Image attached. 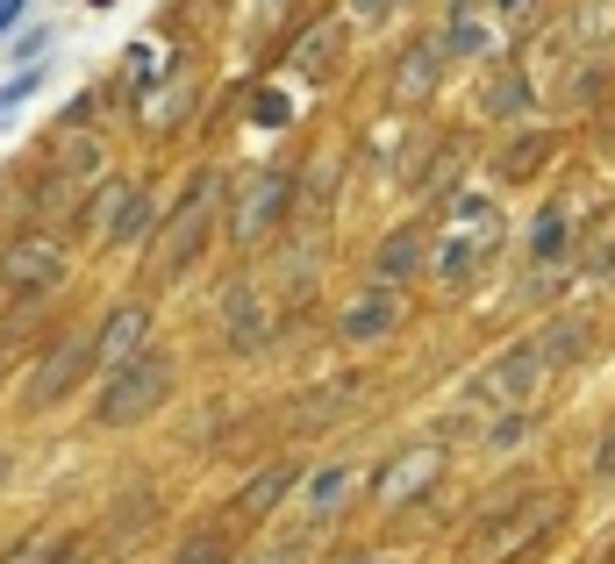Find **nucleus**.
I'll return each instance as SVG.
<instances>
[{
	"label": "nucleus",
	"instance_id": "obj_1",
	"mask_svg": "<svg viewBox=\"0 0 615 564\" xmlns=\"http://www.w3.org/2000/svg\"><path fill=\"white\" fill-rule=\"evenodd\" d=\"M165 393H172V358L144 343L129 364H115V372L100 379L94 422H100V429H137L144 415H158V407H165Z\"/></svg>",
	"mask_w": 615,
	"mask_h": 564
},
{
	"label": "nucleus",
	"instance_id": "obj_2",
	"mask_svg": "<svg viewBox=\"0 0 615 564\" xmlns=\"http://www.w3.org/2000/svg\"><path fill=\"white\" fill-rule=\"evenodd\" d=\"M559 522H565V493H522L508 514H494V522L473 529V543H465V564H508V557L537 551V543H544Z\"/></svg>",
	"mask_w": 615,
	"mask_h": 564
},
{
	"label": "nucleus",
	"instance_id": "obj_3",
	"mask_svg": "<svg viewBox=\"0 0 615 564\" xmlns=\"http://www.w3.org/2000/svg\"><path fill=\"white\" fill-rule=\"evenodd\" d=\"M215 207H222V179L201 172L187 187V201L172 207V222H165V251H158V272H187L193 251L208 243V228H215Z\"/></svg>",
	"mask_w": 615,
	"mask_h": 564
},
{
	"label": "nucleus",
	"instance_id": "obj_4",
	"mask_svg": "<svg viewBox=\"0 0 615 564\" xmlns=\"http://www.w3.org/2000/svg\"><path fill=\"white\" fill-rule=\"evenodd\" d=\"M86 364H94V337H57L51 350H43V364L29 372V386H22V407H29V415L57 407V401H65V393L86 379Z\"/></svg>",
	"mask_w": 615,
	"mask_h": 564
},
{
	"label": "nucleus",
	"instance_id": "obj_5",
	"mask_svg": "<svg viewBox=\"0 0 615 564\" xmlns=\"http://www.w3.org/2000/svg\"><path fill=\"white\" fill-rule=\"evenodd\" d=\"M0 279L14 286V294H51L57 279H65V243H51V236H8L0 243Z\"/></svg>",
	"mask_w": 615,
	"mask_h": 564
},
{
	"label": "nucleus",
	"instance_id": "obj_6",
	"mask_svg": "<svg viewBox=\"0 0 615 564\" xmlns=\"http://www.w3.org/2000/svg\"><path fill=\"white\" fill-rule=\"evenodd\" d=\"M437 479H444V450L415 444V450H401L394 465H386L380 479H372V493H380V508H409V500H423Z\"/></svg>",
	"mask_w": 615,
	"mask_h": 564
},
{
	"label": "nucleus",
	"instance_id": "obj_7",
	"mask_svg": "<svg viewBox=\"0 0 615 564\" xmlns=\"http://www.w3.org/2000/svg\"><path fill=\"white\" fill-rule=\"evenodd\" d=\"M287 201H294V179L287 172H251L244 179V201H236V243H258L265 228H273L279 215H287Z\"/></svg>",
	"mask_w": 615,
	"mask_h": 564
},
{
	"label": "nucleus",
	"instance_id": "obj_8",
	"mask_svg": "<svg viewBox=\"0 0 615 564\" xmlns=\"http://www.w3.org/2000/svg\"><path fill=\"white\" fill-rule=\"evenodd\" d=\"M144 343H151V308H144V300H123V308L94 329V364H100V372H115V364H129Z\"/></svg>",
	"mask_w": 615,
	"mask_h": 564
},
{
	"label": "nucleus",
	"instance_id": "obj_9",
	"mask_svg": "<svg viewBox=\"0 0 615 564\" xmlns=\"http://www.w3.org/2000/svg\"><path fill=\"white\" fill-rule=\"evenodd\" d=\"M437 79H444V43L430 36V43H415V51H401V65L386 72V100H394V108H423V100L437 94Z\"/></svg>",
	"mask_w": 615,
	"mask_h": 564
},
{
	"label": "nucleus",
	"instance_id": "obj_10",
	"mask_svg": "<svg viewBox=\"0 0 615 564\" xmlns=\"http://www.w3.org/2000/svg\"><path fill=\"white\" fill-rule=\"evenodd\" d=\"M537 372H544V358H537V343H516V350H501V358L479 372V401H508V407H522V393L537 386Z\"/></svg>",
	"mask_w": 615,
	"mask_h": 564
},
{
	"label": "nucleus",
	"instance_id": "obj_11",
	"mask_svg": "<svg viewBox=\"0 0 615 564\" xmlns=\"http://www.w3.org/2000/svg\"><path fill=\"white\" fill-rule=\"evenodd\" d=\"M294 479H301V465L294 457H273V465H258L244 479V493H236V522H265V514L279 508V500L294 493Z\"/></svg>",
	"mask_w": 615,
	"mask_h": 564
},
{
	"label": "nucleus",
	"instance_id": "obj_12",
	"mask_svg": "<svg viewBox=\"0 0 615 564\" xmlns=\"http://www.w3.org/2000/svg\"><path fill=\"white\" fill-rule=\"evenodd\" d=\"M394 322H401V300L386 294V286H372V294H358L351 308L337 315V337L343 343H380V337H394Z\"/></svg>",
	"mask_w": 615,
	"mask_h": 564
},
{
	"label": "nucleus",
	"instance_id": "obj_13",
	"mask_svg": "<svg viewBox=\"0 0 615 564\" xmlns=\"http://www.w3.org/2000/svg\"><path fill=\"white\" fill-rule=\"evenodd\" d=\"M343 65V22H337V14H329V22H315L308 29V36L301 43H294V57H287V72H301V79L308 86H322L329 79V72H337Z\"/></svg>",
	"mask_w": 615,
	"mask_h": 564
},
{
	"label": "nucleus",
	"instance_id": "obj_14",
	"mask_svg": "<svg viewBox=\"0 0 615 564\" xmlns=\"http://www.w3.org/2000/svg\"><path fill=\"white\" fill-rule=\"evenodd\" d=\"M415 265H423V236H415V228H394V236H380V251H372V279H415Z\"/></svg>",
	"mask_w": 615,
	"mask_h": 564
},
{
	"label": "nucleus",
	"instance_id": "obj_15",
	"mask_svg": "<svg viewBox=\"0 0 615 564\" xmlns=\"http://www.w3.org/2000/svg\"><path fill=\"white\" fill-rule=\"evenodd\" d=\"M551 143H559V136H551V129H522L516 143H508L501 158H494V172H501V187H522V179H530L537 164L551 158Z\"/></svg>",
	"mask_w": 615,
	"mask_h": 564
},
{
	"label": "nucleus",
	"instance_id": "obj_16",
	"mask_svg": "<svg viewBox=\"0 0 615 564\" xmlns=\"http://www.w3.org/2000/svg\"><path fill=\"white\" fill-rule=\"evenodd\" d=\"M573 243H580V222L565 215V207H544L530 228V257L537 265H559V257H573Z\"/></svg>",
	"mask_w": 615,
	"mask_h": 564
},
{
	"label": "nucleus",
	"instance_id": "obj_17",
	"mask_svg": "<svg viewBox=\"0 0 615 564\" xmlns=\"http://www.w3.org/2000/svg\"><path fill=\"white\" fill-rule=\"evenodd\" d=\"M222 315H230V343H236V350H258V343H265V308H258V294H251V286H236V294L222 300Z\"/></svg>",
	"mask_w": 615,
	"mask_h": 564
},
{
	"label": "nucleus",
	"instance_id": "obj_18",
	"mask_svg": "<svg viewBox=\"0 0 615 564\" xmlns=\"http://www.w3.org/2000/svg\"><path fill=\"white\" fill-rule=\"evenodd\" d=\"M587 337H594V329L580 322V315H573V322H551L544 337H537V358H544V372H551V364H573L580 350H587Z\"/></svg>",
	"mask_w": 615,
	"mask_h": 564
},
{
	"label": "nucleus",
	"instance_id": "obj_19",
	"mask_svg": "<svg viewBox=\"0 0 615 564\" xmlns=\"http://www.w3.org/2000/svg\"><path fill=\"white\" fill-rule=\"evenodd\" d=\"M358 393H365V386H351V379H343V386H322V393H308V401H301V429H322V422H343V407H358Z\"/></svg>",
	"mask_w": 615,
	"mask_h": 564
},
{
	"label": "nucleus",
	"instance_id": "obj_20",
	"mask_svg": "<svg viewBox=\"0 0 615 564\" xmlns=\"http://www.w3.org/2000/svg\"><path fill=\"white\" fill-rule=\"evenodd\" d=\"M144 228H151V193L129 187V193H123V207H115V222H108V243H137Z\"/></svg>",
	"mask_w": 615,
	"mask_h": 564
},
{
	"label": "nucleus",
	"instance_id": "obj_21",
	"mask_svg": "<svg viewBox=\"0 0 615 564\" xmlns=\"http://www.w3.org/2000/svg\"><path fill=\"white\" fill-rule=\"evenodd\" d=\"M573 251H580V265H587V272H615V207H608V215L573 243Z\"/></svg>",
	"mask_w": 615,
	"mask_h": 564
},
{
	"label": "nucleus",
	"instance_id": "obj_22",
	"mask_svg": "<svg viewBox=\"0 0 615 564\" xmlns=\"http://www.w3.org/2000/svg\"><path fill=\"white\" fill-rule=\"evenodd\" d=\"M479 257H487V243H479V236H458V228L437 243V272H444V279H465Z\"/></svg>",
	"mask_w": 615,
	"mask_h": 564
},
{
	"label": "nucleus",
	"instance_id": "obj_23",
	"mask_svg": "<svg viewBox=\"0 0 615 564\" xmlns=\"http://www.w3.org/2000/svg\"><path fill=\"white\" fill-rule=\"evenodd\" d=\"M458 172H465V150H437V164H430L423 179H415V193H430V201H444V193H458Z\"/></svg>",
	"mask_w": 615,
	"mask_h": 564
},
{
	"label": "nucleus",
	"instance_id": "obj_24",
	"mask_svg": "<svg viewBox=\"0 0 615 564\" xmlns=\"http://www.w3.org/2000/svg\"><path fill=\"white\" fill-rule=\"evenodd\" d=\"M437 43H444V57H479V51H487V29L473 22V8H458V14H452V29H444Z\"/></svg>",
	"mask_w": 615,
	"mask_h": 564
},
{
	"label": "nucleus",
	"instance_id": "obj_25",
	"mask_svg": "<svg viewBox=\"0 0 615 564\" xmlns=\"http://www.w3.org/2000/svg\"><path fill=\"white\" fill-rule=\"evenodd\" d=\"M172 564H230V536H222V529H201V536H187L172 551Z\"/></svg>",
	"mask_w": 615,
	"mask_h": 564
},
{
	"label": "nucleus",
	"instance_id": "obj_26",
	"mask_svg": "<svg viewBox=\"0 0 615 564\" xmlns=\"http://www.w3.org/2000/svg\"><path fill=\"white\" fill-rule=\"evenodd\" d=\"M36 94H43V65H14V79L0 86V121L22 108V100H36Z\"/></svg>",
	"mask_w": 615,
	"mask_h": 564
},
{
	"label": "nucleus",
	"instance_id": "obj_27",
	"mask_svg": "<svg viewBox=\"0 0 615 564\" xmlns=\"http://www.w3.org/2000/svg\"><path fill=\"white\" fill-rule=\"evenodd\" d=\"M343 493H351V465H322L315 471V508H337Z\"/></svg>",
	"mask_w": 615,
	"mask_h": 564
},
{
	"label": "nucleus",
	"instance_id": "obj_28",
	"mask_svg": "<svg viewBox=\"0 0 615 564\" xmlns=\"http://www.w3.org/2000/svg\"><path fill=\"white\" fill-rule=\"evenodd\" d=\"M251 121H258V129H287V121H294V100H287V94H258V100H251Z\"/></svg>",
	"mask_w": 615,
	"mask_h": 564
},
{
	"label": "nucleus",
	"instance_id": "obj_29",
	"mask_svg": "<svg viewBox=\"0 0 615 564\" xmlns=\"http://www.w3.org/2000/svg\"><path fill=\"white\" fill-rule=\"evenodd\" d=\"M522 100H530V94H522V79H494L487 86V115H522Z\"/></svg>",
	"mask_w": 615,
	"mask_h": 564
},
{
	"label": "nucleus",
	"instance_id": "obj_30",
	"mask_svg": "<svg viewBox=\"0 0 615 564\" xmlns=\"http://www.w3.org/2000/svg\"><path fill=\"white\" fill-rule=\"evenodd\" d=\"M123 193H129V179H108V187H100V201H94V215H86V222H94V228H100V236H108V222H115V207H123Z\"/></svg>",
	"mask_w": 615,
	"mask_h": 564
},
{
	"label": "nucleus",
	"instance_id": "obj_31",
	"mask_svg": "<svg viewBox=\"0 0 615 564\" xmlns=\"http://www.w3.org/2000/svg\"><path fill=\"white\" fill-rule=\"evenodd\" d=\"M57 551H65V536H36V543H29V551H14L8 564H51Z\"/></svg>",
	"mask_w": 615,
	"mask_h": 564
},
{
	"label": "nucleus",
	"instance_id": "obj_32",
	"mask_svg": "<svg viewBox=\"0 0 615 564\" xmlns=\"http://www.w3.org/2000/svg\"><path fill=\"white\" fill-rule=\"evenodd\" d=\"M522 429H530V422H522L516 407H508V422H494V429H487V444H522Z\"/></svg>",
	"mask_w": 615,
	"mask_h": 564
},
{
	"label": "nucleus",
	"instance_id": "obj_33",
	"mask_svg": "<svg viewBox=\"0 0 615 564\" xmlns=\"http://www.w3.org/2000/svg\"><path fill=\"white\" fill-rule=\"evenodd\" d=\"M43 43H51V29H43V22H36V29H29V36H22V43H14V57H22V65H36V57H43Z\"/></svg>",
	"mask_w": 615,
	"mask_h": 564
},
{
	"label": "nucleus",
	"instance_id": "obj_34",
	"mask_svg": "<svg viewBox=\"0 0 615 564\" xmlns=\"http://www.w3.org/2000/svg\"><path fill=\"white\" fill-rule=\"evenodd\" d=\"M22 14H29V0H0V36H14V29H22Z\"/></svg>",
	"mask_w": 615,
	"mask_h": 564
},
{
	"label": "nucleus",
	"instance_id": "obj_35",
	"mask_svg": "<svg viewBox=\"0 0 615 564\" xmlns=\"http://www.w3.org/2000/svg\"><path fill=\"white\" fill-rule=\"evenodd\" d=\"M594 471H602V479H615V429L602 436V450H594Z\"/></svg>",
	"mask_w": 615,
	"mask_h": 564
},
{
	"label": "nucleus",
	"instance_id": "obj_36",
	"mask_svg": "<svg viewBox=\"0 0 615 564\" xmlns=\"http://www.w3.org/2000/svg\"><path fill=\"white\" fill-rule=\"evenodd\" d=\"M251 564H301V551H258Z\"/></svg>",
	"mask_w": 615,
	"mask_h": 564
},
{
	"label": "nucleus",
	"instance_id": "obj_37",
	"mask_svg": "<svg viewBox=\"0 0 615 564\" xmlns=\"http://www.w3.org/2000/svg\"><path fill=\"white\" fill-rule=\"evenodd\" d=\"M386 8H394V0H358V14H365V22H380Z\"/></svg>",
	"mask_w": 615,
	"mask_h": 564
},
{
	"label": "nucleus",
	"instance_id": "obj_38",
	"mask_svg": "<svg viewBox=\"0 0 615 564\" xmlns=\"http://www.w3.org/2000/svg\"><path fill=\"white\" fill-rule=\"evenodd\" d=\"M51 564H86V557H79V551H72V543H65V551H57Z\"/></svg>",
	"mask_w": 615,
	"mask_h": 564
},
{
	"label": "nucleus",
	"instance_id": "obj_39",
	"mask_svg": "<svg viewBox=\"0 0 615 564\" xmlns=\"http://www.w3.org/2000/svg\"><path fill=\"white\" fill-rule=\"evenodd\" d=\"M358 564H401V557H380V551H372V557H358Z\"/></svg>",
	"mask_w": 615,
	"mask_h": 564
},
{
	"label": "nucleus",
	"instance_id": "obj_40",
	"mask_svg": "<svg viewBox=\"0 0 615 564\" xmlns=\"http://www.w3.org/2000/svg\"><path fill=\"white\" fill-rule=\"evenodd\" d=\"M494 8H508V14H516V8H522V0H494Z\"/></svg>",
	"mask_w": 615,
	"mask_h": 564
},
{
	"label": "nucleus",
	"instance_id": "obj_41",
	"mask_svg": "<svg viewBox=\"0 0 615 564\" xmlns=\"http://www.w3.org/2000/svg\"><path fill=\"white\" fill-rule=\"evenodd\" d=\"M0 486H8V450H0Z\"/></svg>",
	"mask_w": 615,
	"mask_h": 564
},
{
	"label": "nucleus",
	"instance_id": "obj_42",
	"mask_svg": "<svg viewBox=\"0 0 615 564\" xmlns=\"http://www.w3.org/2000/svg\"><path fill=\"white\" fill-rule=\"evenodd\" d=\"M608 129H615V115H608Z\"/></svg>",
	"mask_w": 615,
	"mask_h": 564
}]
</instances>
